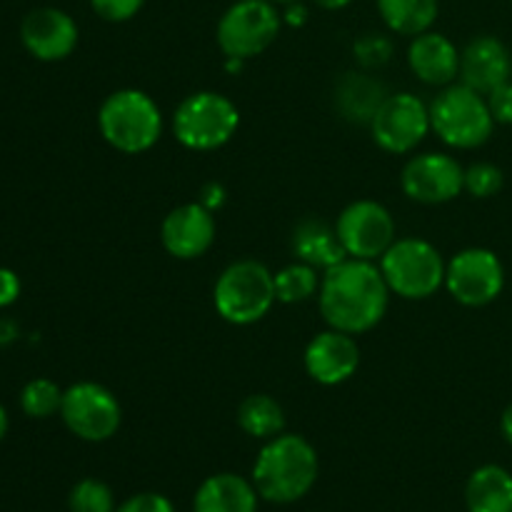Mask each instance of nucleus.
Segmentation results:
<instances>
[{
	"label": "nucleus",
	"instance_id": "72a5a7b5",
	"mask_svg": "<svg viewBox=\"0 0 512 512\" xmlns=\"http://www.w3.org/2000/svg\"><path fill=\"white\" fill-rule=\"evenodd\" d=\"M225 200H228V193H225V188L220 183H205L203 188H200V198L198 203L203 205V208H208L210 213H215V210H220L225 205Z\"/></svg>",
	"mask_w": 512,
	"mask_h": 512
},
{
	"label": "nucleus",
	"instance_id": "f03ea898",
	"mask_svg": "<svg viewBox=\"0 0 512 512\" xmlns=\"http://www.w3.org/2000/svg\"><path fill=\"white\" fill-rule=\"evenodd\" d=\"M320 475L318 450L298 433H280L265 440L253 463V480L260 500L273 505H293L313 490Z\"/></svg>",
	"mask_w": 512,
	"mask_h": 512
},
{
	"label": "nucleus",
	"instance_id": "e433bc0d",
	"mask_svg": "<svg viewBox=\"0 0 512 512\" xmlns=\"http://www.w3.org/2000/svg\"><path fill=\"white\" fill-rule=\"evenodd\" d=\"M500 433L508 440V445H512V403L503 410V415H500Z\"/></svg>",
	"mask_w": 512,
	"mask_h": 512
},
{
	"label": "nucleus",
	"instance_id": "4c0bfd02",
	"mask_svg": "<svg viewBox=\"0 0 512 512\" xmlns=\"http://www.w3.org/2000/svg\"><path fill=\"white\" fill-rule=\"evenodd\" d=\"M313 3L323 10H343V8H348L353 0H313Z\"/></svg>",
	"mask_w": 512,
	"mask_h": 512
},
{
	"label": "nucleus",
	"instance_id": "58836bf2",
	"mask_svg": "<svg viewBox=\"0 0 512 512\" xmlns=\"http://www.w3.org/2000/svg\"><path fill=\"white\" fill-rule=\"evenodd\" d=\"M8 428H10V418H8V410L3 408V405H0V440L5 438V435H8Z\"/></svg>",
	"mask_w": 512,
	"mask_h": 512
},
{
	"label": "nucleus",
	"instance_id": "39448f33",
	"mask_svg": "<svg viewBox=\"0 0 512 512\" xmlns=\"http://www.w3.org/2000/svg\"><path fill=\"white\" fill-rule=\"evenodd\" d=\"M430 128L448 148H483L495 130L483 93L463 83L445 85L430 103Z\"/></svg>",
	"mask_w": 512,
	"mask_h": 512
},
{
	"label": "nucleus",
	"instance_id": "a19ab883",
	"mask_svg": "<svg viewBox=\"0 0 512 512\" xmlns=\"http://www.w3.org/2000/svg\"><path fill=\"white\" fill-rule=\"evenodd\" d=\"M510 3H512V0H510Z\"/></svg>",
	"mask_w": 512,
	"mask_h": 512
},
{
	"label": "nucleus",
	"instance_id": "0eeeda50",
	"mask_svg": "<svg viewBox=\"0 0 512 512\" xmlns=\"http://www.w3.org/2000/svg\"><path fill=\"white\" fill-rule=\"evenodd\" d=\"M378 265L390 293L403 300H428L445 288L448 263L430 240L398 238Z\"/></svg>",
	"mask_w": 512,
	"mask_h": 512
},
{
	"label": "nucleus",
	"instance_id": "7ed1b4c3",
	"mask_svg": "<svg viewBox=\"0 0 512 512\" xmlns=\"http://www.w3.org/2000/svg\"><path fill=\"white\" fill-rule=\"evenodd\" d=\"M98 130L118 153H148L163 135V110L145 90L120 88L100 103Z\"/></svg>",
	"mask_w": 512,
	"mask_h": 512
},
{
	"label": "nucleus",
	"instance_id": "393cba45",
	"mask_svg": "<svg viewBox=\"0 0 512 512\" xmlns=\"http://www.w3.org/2000/svg\"><path fill=\"white\" fill-rule=\"evenodd\" d=\"M320 278H323V273L318 268L295 260V263L285 265L275 273V300L283 305L305 303L313 295H318Z\"/></svg>",
	"mask_w": 512,
	"mask_h": 512
},
{
	"label": "nucleus",
	"instance_id": "a878e982",
	"mask_svg": "<svg viewBox=\"0 0 512 512\" xmlns=\"http://www.w3.org/2000/svg\"><path fill=\"white\" fill-rule=\"evenodd\" d=\"M63 393L58 383L48 378H35L25 383L20 390V410L33 420H45L60 415V405H63Z\"/></svg>",
	"mask_w": 512,
	"mask_h": 512
},
{
	"label": "nucleus",
	"instance_id": "2eb2a0df",
	"mask_svg": "<svg viewBox=\"0 0 512 512\" xmlns=\"http://www.w3.org/2000/svg\"><path fill=\"white\" fill-rule=\"evenodd\" d=\"M215 233V213L195 200V203H183L170 210L160 223V243L165 253L178 260H198L213 248Z\"/></svg>",
	"mask_w": 512,
	"mask_h": 512
},
{
	"label": "nucleus",
	"instance_id": "7c9ffc66",
	"mask_svg": "<svg viewBox=\"0 0 512 512\" xmlns=\"http://www.w3.org/2000/svg\"><path fill=\"white\" fill-rule=\"evenodd\" d=\"M115 512H178L175 510L173 500L165 498L160 493H138L133 498L123 500L115 508Z\"/></svg>",
	"mask_w": 512,
	"mask_h": 512
},
{
	"label": "nucleus",
	"instance_id": "f257e3e1",
	"mask_svg": "<svg viewBox=\"0 0 512 512\" xmlns=\"http://www.w3.org/2000/svg\"><path fill=\"white\" fill-rule=\"evenodd\" d=\"M390 288L373 260L345 258L320 278L318 305L328 328L348 335L370 333L383 323L390 305Z\"/></svg>",
	"mask_w": 512,
	"mask_h": 512
},
{
	"label": "nucleus",
	"instance_id": "423d86ee",
	"mask_svg": "<svg viewBox=\"0 0 512 512\" xmlns=\"http://www.w3.org/2000/svg\"><path fill=\"white\" fill-rule=\"evenodd\" d=\"M240 128V110L228 95L198 90L180 100L173 113V135L183 148L210 153L233 140Z\"/></svg>",
	"mask_w": 512,
	"mask_h": 512
},
{
	"label": "nucleus",
	"instance_id": "9b49d317",
	"mask_svg": "<svg viewBox=\"0 0 512 512\" xmlns=\"http://www.w3.org/2000/svg\"><path fill=\"white\" fill-rule=\"evenodd\" d=\"M445 288L465 308L495 303L505 288V265L493 250L465 248L448 260Z\"/></svg>",
	"mask_w": 512,
	"mask_h": 512
},
{
	"label": "nucleus",
	"instance_id": "ea45409f",
	"mask_svg": "<svg viewBox=\"0 0 512 512\" xmlns=\"http://www.w3.org/2000/svg\"><path fill=\"white\" fill-rule=\"evenodd\" d=\"M270 3H275V5H288V3H298V0H270Z\"/></svg>",
	"mask_w": 512,
	"mask_h": 512
},
{
	"label": "nucleus",
	"instance_id": "a211bd4d",
	"mask_svg": "<svg viewBox=\"0 0 512 512\" xmlns=\"http://www.w3.org/2000/svg\"><path fill=\"white\" fill-rule=\"evenodd\" d=\"M408 65L420 83L445 88L460 78V50L448 35L425 30L410 40Z\"/></svg>",
	"mask_w": 512,
	"mask_h": 512
},
{
	"label": "nucleus",
	"instance_id": "412c9836",
	"mask_svg": "<svg viewBox=\"0 0 512 512\" xmlns=\"http://www.w3.org/2000/svg\"><path fill=\"white\" fill-rule=\"evenodd\" d=\"M388 95V88L373 75L345 73L335 85V108L350 123L370 125Z\"/></svg>",
	"mask_w": 512,
	"mask_h": 512
},
{
	"label": "nucleus",
	"instance_id": "aec40b11",
	"mask_svg": "<svg viewBox=\"0 0 512 512\" xmlns=\"http://www.w3.org/2000/svg\"><path fill=\"white\" fill-rule=\"evenodd\" d=\"M290 248H293L295 260L313 265L320 273L348 258L335 225H328L320 218L300 220L290 238Z\"/></svg>",
	"mask_w": 512,
	"mask_h": 512
},
{
	"label": "nucleus",
	"instance_id": "1a4fd4ad",
	"mask_svg": "<svg viewBox=\"0 0 512 512\" xmlns=\"http://www.w3.org/2000/svg\"><path fill=\"white\" fill-rule=\"evenodd\" d=\"M60 418L78 440L105 443L118 435L120 423H123V408L113 390L83 380V383L70 385L63 393Z\"/></svg>",
	"mask_w": 512,
	"mask_h": 512
},
{
	"label": "nucleus",
	"instance_id": "c9c22d12",
	"mask_svg": "<svg viewBox=\"0 0 512 512\" xmlns=\"http://www.w3.org/2000/svg\"><path fill=\"white\" fill-rule=\"evenodd\" d=\"M18 338H20L18 323L10 318H0V348H5V345H13Z\"/></svg>",
	"mask_w": 512,
	"mask_h": 512
},
{
	"label": "nucleus",
	"instance_id": "c756f323",
	"mask_svg": "<svg viewBox=\"0 0 512 512\" xmlns=\"http://www.w3.org/2000/svg\"><path fill=\"white\" fill-rule=\"evenodd\" d=\"M145 0H90V8L108 23H125L143 10Z\"/></svg>",
	"mask_w": 512,
	"mask_h": 512
},
{
	"label": "nucleus",
	"instance_id": "5701e85b",
	"mask_svg": "<svg viewBox=\"0 0 512 512\" xmlns=\"http://www.w3.org/2000/svg\"><path fill=\"white\" fill-rule=\"evenodd\" d=\"M375 5L385 28L408 38L433 30L440 13V0H375Z\"/></svg>",
	"mask_w": 512,
	"mask_h": 512
},
{
	"label": "nucleus",
	"instance_id": "4be33fe9",
	"mask_svg": "<svg viewBox=\"0 0 512 512\" xmlns=\"http://www.w3.org/2000/svg\"><path fill=\"white\" fill-rule=\"evenodd\" d=\"M468 512H512V473L503 465H480L465 483Z\"/></svg>",
	"mask_w": 512,
	"mask_h": 512
},
{
	"label": "nucleus",
	"instance_id": "9d476101",
	"mask_svg": "<svg viewBox=\"0 0 512 512\" xmlns=\"http://www.w3.org/2000/svg\"><path fill=\"white\" fill-rule=\"evenodd\" d=\"M370 135L375 145L390 155H408L428 138L430 105L415 93H390L370 120Z\"/></svg>",
	"mask_w": 512,
	"mask_h": 512
},
{
	"label": "nucleus",
	"instance_id": "6ab92c4d",
	"mask_svg": "<svg viewBox=\"0 0 512 512\" xmlns=\"http://www.w3.org/2000/svg\"><path fill=\"white\" fill-rule=\"evenodd\" d=\"M260 495L253 480L235 473L210 475L193 498V512H258Z\"/></svg>",
	"mask_w": 512,
	"mask_h": 512
},
{
	"label": "nucleus",
	"instance_id": "dca6fc26",
	"mask_svg": "<svg viewBox=\"0 0 512 512\" xmlns=\"http://www.w3.org/2000/svg\"><path fill=\"white\" fill-rule=\"evenodd\" d=\"M303 365L310 380L325 385V388L348 383L360 368L358 340H355V335L343 333V330H323L305 348Z\"/></svg>",
	"mask_w": 512,
	"mask_h": 512
},
{
	"label": "nucleus",
	"instance_id": "cd10ccee",
	"mask_svg": "<svg viewBox=\"0 0 512 512\" xmlns=\"http://www.w3.org/2000/svg\"><path fill=\"white\" fill-rule=\"evenodd\" d=\"M353 55L363 70H378L393 58V40L383 33H363L353 43Z\"/></svg>",
	"mask_w": 512,
	"mask_h": 512
},
{
	"label": "nucleus",
	"instance_id": "f3484780",
	"mask_svg": "<svg viewBox=\"0 0 512 512\" xmlns=\"http://www.w3.org/2000/svg\"><path fill=\"white\" fill-rule=\"evenodd\" d=\"M512 78V55L495 35H478L460 50V83L488 95Z\"/></svg>",
	"mask_w": 512,
	"mask_h": 512
},
{
	"label": "nucleus",
	"instance_id": "2f4dec72",
	"mask_svg": "<svg viewBox=\"0 0 512 512\" xmlns=\"http://www.w3.org/2000/svg\"><path fill=\"white\" fill-rule=\"evenodd\" d=\"M485 100H488V108L493 113L495 125H512V80L490 90L485 95Z\"/></svg>",
	"mask_w": 512,
	"mask_h": 512
},
{
	"label": "nucleus",
	"instance_id": "b1692460",
	"mask_svg": "<svg viewBox=\"0 0 512 512\" xmlns=\"http://www.w3.org/2000/svg\"><path fill=\"white\" fill-rule=\"evenodd\" d=\"M238 428L255 440H273L285 433V410L273 395H248L238 405Z\"/></svg>",
	"mask_w": 512,
	"mask_h": 512
},
{
	"label": "nucleus",
	"instance_id": "473e14b6",
	"mask_svg": "<svg viewBox=\"0 0 512 512\" xmlns=\"http://www.w3.org/2000/svg\"><path fill=\"white\" fill-rule=\"evenodd\" d=\"M20 298V278L15 270L0 268V310L10 308Z\"/></svg>",
	"mask_w": 512,
	"mask_h": 512
},
{
	"label": "nucleus",
	"instance_id": "f8f14e48",
	"mask_svg": "<svg viewBox=\"0 0 512 512\" xmlns=\"http://www.w3.org/2000/svg\"><path fill=\"white\" fill-rule=\"evenodd\" d=\"M335 230L348 258L378 263L385 250L398 240L395 218L378 200H355L345 205L335 220Z\"/></svg>",
	"mask_w": 512,
	"mask_h": 512
},
{
	"label": "nucleus",
	"instance_id": "4468645a",
	"mask_svg": "<svg viewBox=\"0 0 512 512\" xmlns=\"http://www.w3.org/2000/svg\"><path fill=\"white\" fill-rule=\"evenodd\" d=\"M78 38L80 30L73 15L53 5L33 8L20 23V43L35 60L43 63H58L73 55Z\"/></svg>",
	"mask_w": 512,
	"mask_h": 512
},
{
	"label": "nucleus",
	"instance_id": "f704fd0d",
	"mask_svg": "<svg viewBox=\"0 0 512 512\" xmlns=\"http://www.w3.org/2000/svg\"><path fill=\"white\" fill-rule=\"evenodd\" d=\"M280 15H283V25H290V28H303L310 18V10L308 5H303V0H298V3L285 5V10Z\"/></svg>",
	"mask_w": 512,
	"mask_h": 512
},
{
	"label": "nucleus",
	"instance_id": "c85d7f7f",
	"mask_svg": "<svg viewBox=\"0 0 512 512\" xmlns=\"http://www.w3.org/2000/svg\"><path fill=\"white\" fill-rule=\"evenodd\" d=\"M505 185V175L498 165L493 163H473L465 168V183L463 190H468L473 198L485 200V198H493L503 190Z\"/></svg>",
	"mask_w": 512,
	"mask_h": 512
},
{
	"label": "nucleus",
	"instance_id": "20e7f679",
	"mask_svg": "<svg viewBox=\"0 0 512 512\" xmlns=\"http://www.w3.org/2000/svg\"><path fill=\"white\" fill-rule=\"evenodd\" d=\"M275 303V273L260 260H235L215 280L213 305L230 325L260 323Z\"/></svg>",
	"mask_w": 512,
	"mask_h": 512
},
{
	"label": "nucleus",
	"instance_id": "bb28decb",
	"mask_svg": "<svg viewBox=\"0 0 512 512\" xmlns=\"http://www.w3.org/2000/svg\"><path fill=\"white\" fill-rule=\"evenodd\" d=\"M115 495L110 485L98 478H83L73 485L68 495L70 512H115Z\"/></svg>",
	"mask_w": 512,
	"mask_h": 512
},
{
	"label": "nucleus",
	"instance_id": "ddd939ff",
	"mask_svg": "<svg viewBox=\"0 0 512 512\" xmlns=\"http://www.w3.org/2000/svg\"><path fill=\"white\" fill-rule=\"evenodd\" d=\"M465 168L448 153H420L405 163L400 188L410 200L423 205H443L463 193Z\"/></svg>",
	"mask_w": 512,
	"mask_h": 512
},
{
	"label": "nucleus",
	"instance_id": "6e6552de",
	"mask_svg": "<svg viewBox=\"0 0 512 512\" xmlns=\"http://www.w3.org/2000/svg\"><path fill=\"white\" fill-rule=\"evenodd\" d=\"M283 15L270 0H235L218 20L215 40L225 58L250 60L278 40Z\"/></svg>",
	"mask_w": 512,
	"mask_h": 512
}]
</instances>
